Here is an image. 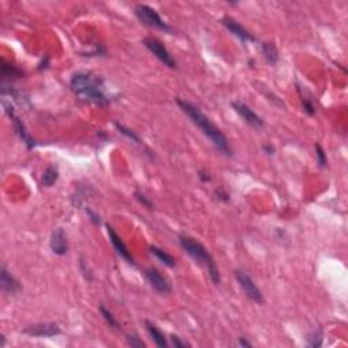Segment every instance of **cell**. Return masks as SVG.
<instances>
[{
    "label": "cell",
    "mask_w": 348,
    "mask_h": 348,
    "mask_svg": "<svg viewBox=\"0 0 348 348\" xmlns=\"http://www.w3.org/2000/svg\"><path fill=\"white\" fill-rule=\"evenodd\" d=\"M72 93L85 102L105 106L112 101V95L106 91L105 81L90 71H81L72 75L70 81Z\"/></svg>",
    "instance_id": "cell-1"
},
{
    "label": "cell",
    "mask_w": 348,
    "mask_h": 348,
    "mask_svg": "<svg viewBox=\"0 0 348 348\" xmlns=\"http://www.w3.org/2000/svg\"><path fill=\"white\" fill-rule=\"evenodd\" d=\"M177 104L180 106L181 111L184 112L186 116L191 118V121L211 140V143H212L218 150L221 151L222 154H225L226 157H232V145L229 143V140H227V138L225 136V134L215 125L214 122L209 120L208 117L204 115L203 112L199 109L196 105H193L192 102H189V101L180 98L177 99Z\"/></svg>",
    "instance_id": "cell-2"
},
{
    "label": "cell",
    "mask_w": 348,
    "mask_h": 348,
    "mask_svg": "<svg viewBox=\"0 0 348 348\" xmlns=\"http://www.w3.org/2000/svg\"><path fill=\"white\" fill-rule=\"evenodd\" d=\"M180 245L181 248L185 250L186 253L191 256L199 265H202V267L207 269V272H208L209 278H211L214 285H219L221 283L219 269L216 267L212 256L209 255V252L205 249V246L203 244H200L199 241L188 237V235H180Z\"/></svg>",
    "instance_id": "cell-3"
},
{
    "label": "cell",
    "mask_w": 348,
    "mask_h": 348,
    "mask_svg": "<svg viewBox=\"0 0 348 348\" xmlns=\"http://www.w3.org/2000/svg\"><path fill=\"white\" fill-rule=\"evenodd\" d=\"M135 15L145 26H150L154 29L165 31V33H173V29L163 21L161 15L152 7L147 6V4H138L135 7Z\"/></svg>",
    "instance_id": "cell-4"
},
{
    "label": "cell",
    "mask_w": 348,
    "mask_h": 348,
    "mask_svg": "<svg viewBox=\"0 0 348 348\" xmlns=\"http://www.w3.org/2000/svg\"><path fill=\"white\" fill-rule=\"evenodd\" d=\"M143 44H145V47L147 48L161 63L165 64L166 67L172 68V70H175V68H177V61L174 60L173 56L170 55V52L166 49V47L163 45L161 41L154 38V37H145V40H143Z\"/></svg>",
    "instance_id": "cell-5"
},
{
    "label": "cell",
    "mask_w": 348,
    "mask_h": 348,
    "mask_svg": "<svg viewBox=\"0 0 348 348\" xmlns=\"http://www.w3.org/2000/svg\"><path fill=\"white\" fill-rule=\"evenodd\" d=\"M235 279H237L238 285L241 286V289L244 291V294L250 301L256 302V303H264V295L262 292L260 291V289L256 286L255 280L250 278L248 273L245 271H241V269H237L235 271Z\"/></svg>",
    "instance_id": "cell-6"
},
{
    "label": "cell",
    "mask_w": 348,
    "mask_h": 348,
    "mask_svg": "<svg viewBox=\"0 0 348 348\" xmlns=\"http://www.w3.org/2000/svg\"><path fill=\"white\" fill-rule=\"evenodd\" d=\"M3 108H4V112L8 115V117L11 118L12 124H14V129H15V132H17V135L19 136V139L24 142L29 150H31V148L35 145L34 139L30 136V134L28 132V129H26V127L24 125V122H22V120L18 117V115L15 113V109H14V106L11 105V102L3 101Z\"/></svg>",
    "instance_id": "cell-7"
},
{
    "label": "cell",
    "mask_w": 348,
    "mask_h": 348,
    "mask_svg": "<svg viewBox=\"0 0 348 348\" xmlns=\"http://www.w3.org/2000/svg\"><path fill=\"white\" fill-rule=\"evenodd\" d=\"M232 109L235 111V113L242 117V118L245 120V122H248L250 127L256 128V129H261V128H264V125H265L264 120H262L257 113H255V112L252 111L248 105L244 104L242 101H232Z\"/></svg>",
    "instance_id": "cell-8"
},
{
    "label": "cell",
    "mask_w": 348,
    "mask_h": 348,
    "mask_svg": "<svg viewBox=\"0 0 348 348\" xmlns=\"http://www.w3.org/2000/svg\"><path fill=\"white\" fill-rule=\"evenodd\" d=\"M145 276L151 287L159 294H169L172 291V286L169 283L168 279L155 268H145Z\"/></svg>",
    "instance_id": "cell-9"
},
{
    "label": "cell",
    "mask_w": 348,
    "mask_h": 348,
    "mask_svg": "<svg viewBox=\"0 0 348 348\" xmlns=\"http://www.w3.org/2000/svg\"><path fill=\"white\" fill-rule=\"evenodd\" d=\"M106 232H108L109 239H111L112 245H113V248H115V250H116L117 255L120 256V257H122L124 260L127 261L128 264H131V265H136L134 261V257H132V255H131V252L128 250L127 245L124 244V241L121 239V237L115 232V229H113L112 226H109V225H106Z\"/></svg>",
    "instance_id": "cell-10"
},
{
    "label": "cell",
    "mask_w": 348,
    "mask_h": 348,
    "mask_svg": "<svg viewBox=\"0 0 348 348\" xmlns=\"http://www.w3.org/2000/svg\"><path fill=\"white\" fill-rule=\"evenodd\" d=\"M24 333L33 337H53L61 333V329L58 324L45 322V324H34L24 329Z\"/></svg>",
    "instance_id": "cell-11"
},
{
    "label": "cell",
    "mask_w": 348,
    "mask_h": 348,
    "mask_svg": "<svg viewBox=\"0 0 348 348\" xmlns=\"http://www.w3.org/2000/svg\"><path fill=\"white\" fill-rule=\"evenodd\" d=\"M221 22L232 35H235V37L239 38L242 42H255L256 41L255 35L252 34V33H249V31L242 26V25L238 24L237 21H234L232 18L230 17L222 18Z\"/></svg>",
    "instance_id": "cell-12"
},
{
    "label": "cell",
    "mask_w": 348,
    "mask_h": 348,
    "mask_svg": "<svg viewBox=\"0 0 348 348\" xmlns=\"http://www.w3.org/2000/svg\"><path fill=\"white\" fill-rule=\"evenodd\" d=\"M0 286H1V291L4 294H8V295H14V294L19 292L21 289H22L21 283L7 269L6 265H1V268H0Z\"/></svg>",
    "instance_id": "cell-13"
},
{
    "label": "cell",
    "mask_w": 348,
    "mask_h": 348,
    "mask_svg": "<svg viewBox=\"0 0 348 348\" xmlns=\"http://www.w3.org/2000/svg\"><path fill=\"white\" fill-rule=\"evenodd\" d=\"M49 246L55 255L64 256L67 255L68 252V241H67V235L61 227L56 229L51 235V241H49Z\"/></svg>",
    "instance_id": "cell-14"
},
{
    "label": "cell",
    "mask_w": 348,
    "mask_h": 348,
    "mask_svg": "<svg viewBox=\"0 0 348 348\" xmlns=\"http://www.w3.org/2000/svg\"><path fill=\"white\" fill-rule=\"evenodd\" d=\"M145 329L148 332V335L151 336V339L154 340V343L157 344L159 348H166L168 347V340L163 335V332L158 328L157 325L152 324L151 321H145Z\"/></svg>",
    "instance_id": "cell-15"
},
{
    "label": "cell",
    "mask_w": 348,
    "mask_h": 348,
    "mask_svg": "<svg viewBox=\"0 0 348 348\" xmlns=\"http://www.w3.org/2000/svg\"><path fill=\"white\" fill-rule=\"evenodd\" d=\"M261 52L264 55V58L268 64L271 65H275L278 63L279 60V53H278V48L273 42H262L261 44Z\"/></svg>",
    "instance_id": "cell-16"
},
{
    "label": "cell",
    "mask_w": 348,
    "mask_h": 348,
    "mask_svg": "<svg viewBox=\"0 0 348 348\" xmlns=\"http://www.w3.org/2000/svg\"><path fill=\"white\" fill-rule=\"evenodd\" d=\"M148 250H150L151 255L155 256L158 260L161 261L162 264H165L166 267H170V268L175 267V259H174L173 256L170 255V253H168L166 250L161 249V248H158V246H154V245L150 246Z\"/></svg>",
    "instance_id": "cell-17"
},
{
    "label": "cell",
    "mask_w": 348,
    "mask_h": 348,
    "mask_svg": "<svg viewBox=\"0 0 348 348\" xmlns=\"http://www.w3.org/2000/svg\"><path fill=\"white\" fill-rule=\"evenodd\" d=\"M58 175H60V174H58V166H55V165H49V166L45 169L44 174H42V185L47 186V188L53 186L56 182H58Z\"/></svg>",
    "instance_id": "cell-18"
},
{
    "label": "cell",
    "mask_w": 348,
    "mask_h": 348,
    "mask_svg": "<svg viewBox=\"0 0 348 348\" xmlns=\"http://www.w3.org/2000/svg\"><path fill=\"white\" fill-rule=\"evenodd\" d=\"M0 74H1V78H3V79H19V78H22V75H24V72L19 70V68H17L15 65L4 63V61L0 65Z\"/></svg>",
    "instance_id": "cell-19"
},
{
    "label": "cell",
    "mask_w": 348,
    "mask_h": 348,
    "mask_svg": "<svg viewBox=\"0 0 348 348\" xmlns=\"http://www.w3.org/2000/svg\"><path fill=\"white\" fill-rule=\"evenodd\" d=\"M115 125H116L117 131H118V132H120L121 135H124L125 138H128V139L131 140V142H135L136 145H140V143H142L139 135L136 134V132H134L132 129L124 127V125H122V124H120V122H115Z\"/></svg>",
    "instance_id": "cell-20"
},
{
    "label": "cell",
    "mask_w": 348,
    "mask_h": 348,
    "mask_svg": "<svg viewBox=\"0 0 348 348\" xmlns=\"http://www.w3.org/2000/svg\"><path fill=\"white\" fill-rule=\"evenodd\" d=\"M99 312H101V316L104 317V319L108 322V325H109L111 328H113V329H120V324H118V321H117L116 317L113 316L111 310H108L104 305H101V306H99Z\"/></svg>",
    "instance_id": "cell-21"
},
{
    "label": "cell",
    "mask_w": 348,
    "mask_h": 348,
    "mask_svg": "<svg viewBox=\"0 0 348 348\" xmlns=\"http://www.w3.org/2000/svg\"><path fill=\"white\" fill-rule=\"evenodd\" d=\"M298 91H299V95H301L302 106H303V111H305V113H308L309 116H313L314 113H316V106H314L313 101H312L310 98H308V97H305V95L301 93V90H299V88H298Z\"/></svg>",
    "instance_id": "cell-22"
},
{
    "label": "cell",
    "mask_w": 348,
    "mask_h": 348,
    "mask_svg": "<svg viewBox=\"0 0 348 348\" xmlns=\"http://www.w3.org/2000/svg\"><path fill=\"white\" fill-rule=\"evenodd\" d=\"M316 155H317V161H319V166L321 169H324L328 166V159H326V154H325L324 148L319 145H316Z\"/></svg>",
    "instance_id": "cell-23"
},
{
    "label": "cell",
    "mask_w": 348,
    "mask_h": 348,
    "mask_svg": "<svg viewBox=\"0 0 348 348\" xmlns=\"http://www.w3.org/2000/svg\"><path fill=\"white\" fill-rule=\"evenodd\" d=\"M322 344V336L319 332H313L310 333L308 337V346L309 347H321Z\"/></svg>",
    "instance_id": "cell-24"
},
{
    "label": "cell",
    "mask_w": 348,
    "mask_h": 348,
    "mask_svg": "<svg viewBox=\"0 0 348 348\" xmlns=\"http://www.w3.org/2000/svg\"><path fill=\"white\" fill-rule=\"evenodd\" d=\"M135 198H136V200L139 202V203H142L145 207H147V208H152L154 205H152V202H151L150 199H148V196H145L143 192L140 191H135Z\"/></svg>",
    "instance_id": "cell-25"
},
{
    "label": "cell",
    "mask_w": 348,
    "mask_h": 348,
    "mask_svg": "<svg viewBox=\"0 0 348 348\" xmlns=\"http://www.w3.org/2000/svg\"><path fill=\"white\" fill-rule=\"evenodd\" d=\"M127 343L129 344V346H131V347H134V348L145 347V344L143 342H142V339L136 336V335H128V336H127Z\"/></svg>",
    "instance_id": "cell-26"
},
{
    "label": "cell",
    "mask_w": 348,
    "mask_h": 348,
    "mask_svg": "<svg viewBox=\"0 0 348 348\" xmlns=\"http://www.w3.org/2000/svg\"><path fill=\"white\" fill-rule=\"evenodd\" d=\"M170 342H172V344H173L175 348L189 347V344H188V343H185L184 340H181L180 337L175 336V335H172V336H170Z\"/></svg>",
    "instance_id": "cell-27"
},
{
    "label": "cell",
    "mask_w": 348,
    "mask_h": 348,
    "mask_svg": "<svg viewBox=\"0 0 348 348\" xmlns=\"http://www.w3.org/2000/svg\"><path fill=\"white\" fill-rule=\"evenodd\" d=\"M215 195H216V199L223 202V203H227V202L230 200V195H229L225 189H222V188L216 189V191H215Z\"/></svg>",
    "instance_id": "cell-28"
},
{
    "label": "cell",
    "mask_w": 348,
    "mask_h": 348,
    "mask_svg": "<svg viewBox=\"0 0 348 348\" xmlns=\"http://www.w3.org/2000/svg\"><path fill=\"white\" fill-rule=\"evenodd\" d=\"M81 269L82 272H83V276H85V279H87L88 282L93 279V275H91V271H90V268L86 267V262H85V260L83 259H81Z\"/></svg>",
    "instance_id": "cell-29"
},
{
    "label": "cell",
    "mask_w": 348,
    "mask_h": 348,
    "mask_svg": "<svg viewBox=\"0 0 348 348\" xmlns=\"http://www.w3.org/2000/svg\"><path fill=\"white\" fill-rule=\"evenodd\" d=\"M86 212L87 215H88V218H90V221L93 222L94 225H101V218H99V215L97 214V212H94L93 209L90 208H86Z\"/></svg>",
    "instance_id": "cell-30"
},
{
    "label": "cell",
    "mask_w": 348,
    "mask_h": 348,
    "mask_svg": "<svg viewBox=\"0 0 348 348\" xmlns=\"http://www.w3.org/2000/svg\"><path fill=\"white\" fill-rule=\"evenodd\" d=\"M199 178H200L202 182H209V181H211V175H209L205 170H200V172H199Z\"/></svg>",
    "instance_id": "cell-31"
},
{
    "label": "cell",
    "mask_w": 348,
    "mask_h": 348,
    "mask_svg": "<svg viewBox=\"0 0 348 348\" xmlns=\"http://www.w3.org/2000/svg\"><path fill=\"white\" fill-rule=\"evenodd\" d=\"M262 148H264V151H265V152H267L268 155H273V154H275V147H273L272 145H264V147H262Z\"/></svg>",
    "instance_id": "cell-32"
},
{
    "label": "cell",
    "mask_w": 348,
    "mask_h": 348,
    "mask_svg": "<svg viewBox=\"0 0 348 348\" xmlns=\"http://www.w3.org/2000/svg\"><path fill=\"white\" fill-rule=\"evenodd\" d=\"M238 344H239V346H242V347H252L250 342H246V340H245V337H239Z\"/></svg>",
    "instance_id": "cell-33"
},
{
    "label": "cell",
    "mask_w": 348,
    "mask_h": 348,
    "mask_svg": "<svg viewBox=\"0 0 348 348\" xmlns=\"http://www.w3.org/2000/svg\"><path fill=\"white\" fill-rule=\"evenodd\" d=\"M48 63H49V58L48 56H45V61H42V63H40V65H38V70H45L48 67Z\"/></svg>",
    "instance_id": "cell-34"
}]
</instances>
